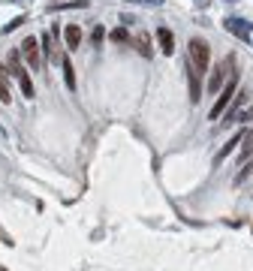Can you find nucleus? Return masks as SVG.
<instances>
[{"instance_id":"f257e3e1","label":"nucleus","mask_w":253,"mask_h":271,"mask_svg":"<svg viewBox=\"0 0 253 271\" xmlns=\"http://www.w3.org/2000/svg\"><path fill=\"white\" fill-rule=\"evenodd\" d=\"M235 93H238V72L232 69V76H229V82H226L223 88H220V96L214 100V106H211V112H208V118L211 120H217L226 109H229V103L235 100Z\"/></svg>"},{"instance_id":"f03ea898","label":"nucleus","mask_w":253,"mask_h":271,"mask_svg":"<svg viewBox=\"0 0 253 271\" xmlns=\"http://www.w3.org/2000/svg\"><path fill=\"white\" fill-rule=\"evenodd\" d=\"M208 58H211V45H208L205 39L193 36V39H190V63L199 69V76L208 69Z\"/></svg>"},{"instance_id":"7ed1b4c3","label":"nucleus","mask_w":253,"mask_h":271,"mask_svg":"<svg viewBox=\"0 0 253 271\" xmlns=\"http://www.w3.org/2000/svg\"><path fill=\"white\" fill-rule=\"evenodd\" d=\"M232 66H235V58H226V60H220V63L214 66L211 79H208V90H211V93H220V88H223L226 82H229Z\"/></svg>"},{"instance_id":"20e7f679","label":"nucleus","mask_w":253,"mask_h":271,"mask_svg":"<svg viewBox=\"0 0 253 271\" xmlns=\"http://www.w3.org/2000/svg\"><path fill=\"white\" fill-rule=\"evenodd\" d=\"M223 28L229 30L232 36H238L241 42H253V24L247 21V18H223Z\"/></svg>"},{"instance_id":"39448f33","label":"nucleus","mask_w":253,"mask_h":271,"mask_svg":"<svg viewBox=\"0 0 253 271\" xmlns=\"http://www.w3.org/2000/svg\"><path fill=\"white\" fill-rule=\"evenodd\" d=\"M18 55L28 60L31 69H39V66H42V52H39V42H36L33 36H28V39L21 42V52H18Z\"/></svg>"},{"instance_id":"423d86ee","label":"nucleus","mask_w":253,"mask_h":271,"mask_svg":"<svg viewBox=\"0 0 253 271\" xmlns=\"http://www.w3.org/2000/svg\"><path fill=\"white\" fill-rule=\"evenodd\" d=\"M199 69L187 60V82H190V103H199L202 100V82H199Z\"/></svg>"},{"instance_id":"0eeeda50","label":"nucleus","mask_w":253,"mask_h":271,"mask_svg":"<svg viewBox=\"0 0 253 271\" xmlns=\"http://www.w3.org/2000/svg\"><path fill=\"white\" fill-rule=\"evenodd\" d=\"M157 42H160V48H163V55H175V36H172L169 28H160V30H157Z\"/></svg>"},{"instance_id":"6e6552de","label":"nucleus","mask_w":253,"mask_h":271,"mask_svg":"<svg viewBox=\"0 0 253 271\" xmlns=\"http://www.w3.org/2000/svg\"><path fill=\"white\" fill-rule=\"evenodd\" d=\"M63 36H66V48H69V52H75L79 42H82V28H79V24H66Z\"/></svg>"},{"instance_id":"1a4fd4ad","label":"nucleus","mask_w":253,"mask_h":271,"mask_svg":"<svg viewBox=\"0 0 253 271\" xmlns=\"http://www.w3.org/2000/svg\"><path fill=\"white\" fill-rule=\"evenodd\" d=\"M241 142H244V145H241V166H244V163L253 157V127L241 136Z\"/></svg>"},{"instance_id":"9d476101","label":"nucleus","mask_w":253,"mask_h":271,"mask_svg":"<svg viewBox=\"0 0 253 271\" xmlns=\"http://www.w3.org/2000/svg\"><path fill=\"white\" fill-rule=\"evenodd\" d=\"M235 145H241V133H238V136H232L229 142H226V145L220 148V151H217V157H214V163H223L226 157H229V154H232V148H235Z\"/></svg>"},{"instance_id":"9b49d317","label":"nucleus","mask_w":253,"mask_h":271,"mask_svg":"<svg viewBox=\"0 0 253 271\" xmlns=\"http://www.w3.org/2000/svg\"><path fill=\"white\" fill-rule=\"evenodd\" d=\"M61 66H63V82H66V88H69V90H75V69H72L69 58H63V60H61Z\"/></svg>"},{"instance_id":"f8f14e48","label":"nucleus","mask_w":253,"mask_h":271,"mask_svg":"<svg viewBox=\"0 0 253 271\" xmlns=\"http://www.w3.org/2000/svg\"><path fill=\"white\" fill-rule=\"evenodd\" d=\"M9 69H12V76H15V79L28 76V69L21 66V58H18V52H12V55H9Z\"/></svg>"},{"instance_id":"ddd939ff","label":"nucleus","mask_w":253,"mask_h":271,"mask_svg":"<svg viewBox=\"0 0 253 271\" xmlns=\"http://www.w3.org/2000/svg\"><path fill=\"white\" fill-rule=\"evenodd\" d=\"M136 48H139L142 58H151V36H148V33H139V36H136Z\"/></svg>"},{"instance_id":"4468645a","label":"nucleus","mask_w":253,"mask_h":271,"mask_svg":"<svg viewBox=\"0 0 253 271\" xmlns=\"http://www.w3.org/2000/svg\"><path fill=\"white\" fill-rule=\"evenodd\" d=\"M250 175H253V157H250V160L244 163V169H241V172H238V175H235V184H244V181H247Z\"/></svg>"},{"instance_id":"2eb2a0df","label":"nucleus","mask_w":253,"mask_h":271,"mask_svg":"<svg viewBox=\"0 0 253 271\" xmlns=\"http://www.w3.org/2000/svg\"><path fill=\"white\" fill-rule=\"evenodd\" d=\"M18 85H21L24 96H28V100H31V96H33V82H31V76H21V79H18Z\"/></svg>"},{"instance_id":"dca6fc26","label":"nucleus","mask_w":253,"mask_h":271,"mask_svg":"<svg viewBox=\"0 0 253 271\" xmlns=\"http://www.w3.org/2000/svg\"><path fill=\"white\" fill-rule=\"evenodd\" d=\"M112 39L115 42H130V33H126V28H115L112 30Z\"/></svg>"},{"instance_id":"f3484780","label":"nucleus","mask_w":253,"mask_h":271,"mask_svg":"<svg viewBox=\"0 0 253 271\" xmlns=\"http://www.w3.org/2000/svg\"><path fill=\"white\" fill-rule=\"evenodd\" d=\"M0 100H3V103L12 100V96H9V85H6V79H3V72H0Z\"/></svg>"},{"instance_id":"a211bd4d","label":"nucleus","mask_w":253,"mask_h":271,"mask_svg":"<svg viewBox=\"0 0 253 271\" xmlns=\"http://www.w3.org/2000/svg\"><path fill=\"white\" fill-rule=\"evenodd\" d=\"M39 52H42V58H48V52H52V36H42V48H39Z\"/></svg>"},{"instance_id":"6ab92c4d","label":"nucleus","mask_w":253,"mask_h":271,"mask_svg":"<svg viewBox=\"0 0 253 271\" xmlns=\"http://www.w3.org/2000/svg\"><path fill=\"white\" fill-rule=\"evenodd\" d=\"M103 36H106V30H103V28H94V36H91V39H94V45L103 42Z\"/></svg>"},{"instance_id":"aec40b11","label":"nucleus","mask_w":253,"mask_h":271,"mask_svg":"<svg viewBox=\"0 0 253 271\" xmlns=\"http://www.w3.org/2000/svg\"><path fill=\"white\" fill-rule=\"evenodd\" d=\"M18 24H24V18H21V15H18V18H12V21L6 24V28H3V30H6V33H12V30L18 28Z\"/></svg>"},{"instance_id":"412c9836","label":"nucleus","mask_w":253,"mask_h":271,"mask_svg":"<svg viewBox=\"0 0 253 271\" xmlns=\"http://www.w3.org/2000/svg\"><path fill=\"white\" fill-rule=\"evenodd\" d=\"M130 3H145V6H160L163 0H130Z\"/></svg>"},{"instance_id":"4be33fe9","label":"nucleus","mask_w":253,"mask_h":271,"mask_svg":"<svg viewBox=\"0 0 253 271\" xmlns=\"http://www.w3.org/2000/svg\"><path fill=\"white\" fill-rule=\"evenodd\" d=\"M196 3H199L202 9H205V6H211V0H196Z\"/></svg>"},{"instance_id":"5701e85b","label":"nucleus","mask_w":253,"mask_h":271,"mask_svg":"<svg viewBox=\"0 0 253 271\" xmlns=\"http://www.w3.org/2000/svg\"><path fill=\"white\" fill-rule=\"evenodd\" d=\"M6 3H18V0H6Z\"/></svg>"},{"instance_id":"b1692460","label":"nucleus","mask_w":253,"mask_h":271,"mask_svg":"<svg viewBox=\"0 0 253 271\" xmlns=\"http://www.w3.org/2000/svg\"><path fill=\"white\" fill-rule=\"evenodd\" d=\"M226 3H235V0H226Z\"/></svg>"}]
</instances>
